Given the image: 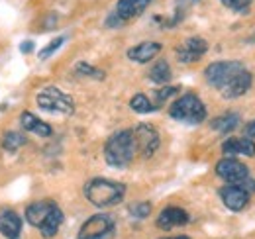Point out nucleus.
Segmentation results:
<instances>
[{"mask_svg": "<svg viewBox=\"0 0 255 239\" xmlns=\"http://www.w3.org/2000/svg\"><path fill=\"white\" fill-rule=\"evenodd\" d=\"M159 239H191L189 236H175V238H159Z\"/></svg>", "mask_w": 255, "mask_h": 239, "instance_id": "nucleus-30", "label": "nucleus"}, {"mask_svg": "<svg viewBox=\"0 0 255 239\" xmlns=\"http://www.w3.org/2000/svg\"><path fill=\"white\" fill-rule=\"evenodd\" d=\"M161 51L159 41H141L133 47L128 49V59L133 63H149L151 59L157 57V53Z\"/></svg>", "mask_w": 255, "mask_h": 239, "instance_id": "nucleus-14", "label": "nucleus"}, {"mask_svg": "<svg viewBox=\"0 0 255 239\" xmlns=\"http://www.w3.org/2000/svg\"><path fill=\"white\" fill-rule=\"evenodd\" d=\"M61 224H63V212H61L59 206H55L53 212L43 220V224H41L37 230H39V234H41L43 238L49 239V238H55V236H57Z\"/></svg>", "mask_w": 255, "mask_h": 239, "instance_id": "nucleus-18", "label": "nucleus"}, {"mask_svg": "<svg viewBox=\"0 0 255 239\" xmlns=\"http://www.w3.org/2000/svg\"><path fill=\"white\" fill-rule=\"evenodd\" d=\"M149 4H151V0H118L114 14L122 20V24H126L128 20L141 16Z\"/></svg>", "mask_w": 255, "mask_h": 239, "instance_id": "nucleus-12", "label": "nucleus"}, {"mask_svg": "<svg viewBox=\"0 0 255 239\" xmlns=\"http://www.w3.org/2000/svg\"><path fill=\"white\" fill-rule=\"evenodd\" d=\"M20 123H22V127H24L26 131H32V133L39 135V137H51V133H53V127H51L47 121L39 120L35 114H32V112H22Z\"/></svg>", "mask_w": 255, "mask_h": 239, "instance_id": "nucleus-17", "label": "nucleus"}, {"mask_svg": "<svg viewBox=\"0 0 255 239\" xmlns=\"http://www.w3.org/2000/svg\"><path fill=\"white\" fill-rule=\"evenodd\" d=\"M222 153L226 157H238V155H246V157H254L255 155V141L252 137H230L222 143Z\"/></svg>", "mask_w": 255, "mask_h": 239, "instance_id": "nucleus-13", "label": "nucleus"}, {"mask_svg": "<svg viewBox=\"0 0 255 239\" xmlns=\"http://www.w3.org/2000/svg\"><path fill=\"white\" fill-rule=\"evenodd\" d=\"M240 125V116L236 112H228V114H222L218 118H214L210 121V127L218 133H230L234 131L236 127Z\"/></svg>", "mask_w": 255, "mask_h": 239, "instance_id": "nucleus-20", "label": "nucleus"}, {"mask_svg": "<svg viewBox=\"0 0 255 239\" xmlns=\"http://www.w3.org/2000/svg\"><path fill=\"white\" fill-rule=\"evenodd\" d=\"M220 2H222L228 10H234V12L244 14V12L250 10V6H252L254 0H220Z\"/></svg>", "mask_w": 255, "mask_h": 239, "instance_id": "nucleus-26", "label": "nucleus"}, {"mask_svg": "<svg viewBox=\"0 0 255 239\" xmlns=\"http://www.w3.org/2000/svg\"><path fill=\"white\" fill-rule=\"evenodd\" d=\"M129 214L133 218H137V220H143V218H147L151 214V204L149 202H135V204L129 206Z\"/></svg>", "mask_w": 255, "mask_h": 239, "instance_id": "nucleus-27", "label": "nucleus"}, {"mask_svg": "<svg viewBox=\"0 0 255 239\" xmlns=\"http://www.w3.org/2000/svg\"><path fill=\"white\" fill-rule=\"evenodd\" d=\"M75 71H77V75L91 77V79H96V81H102V79H104V71H102V69H98V67L91 65V63H85V61L77 63Z\"/></svg>", "mask_w": 255, "mask_h": 239, "instance_id": "nucleus-24", "label": "nucleus"}, {"mask_svg": "<svg viewBox=\"0 0 255 239\" xmlns=\"http://www.w3.org/2000/svg\"><path fill=\"white\" fill-rule=\"evenodd\" d=\"M206 51H208V41H206L204 37H198V35L187 37V39L175 49L177 59L181 61V63H187V65L200 61L206 55Z\"/></svg>", "mask_w": 255, "mask_h": 239, "instance_id": "nucleus-9", "label": "nucleus"}, {"mask_svg": "<svg viewBox=\"0 0 255 239\" xmlns=\"http://www.w3.org/2000/svg\"><path fill=\"white\" fill-rule=\"evenodd\" d=\"M204 79L212 89L218 90L226 100H234V98L244 96L252 89V83H254L252 73L240 61L210 63L204 69Z\"/></svg>", "mask_w": 255, "mask_h": 239, "instance_id": "nucleus-1", "label": "nucleus"}, {"mask_svg": "<svg viewBox=\"0 0 255 239\" xmlns=\"http://www.w3.org/2000/svg\"><path fill=\"white\" fill-rule=\"evenodd\" d=\"M169 116L177 121H183V123H189V125H198L202 123L208 112H206V106L202 104V100L192 94V92H187L183 94L181 98H177L171 108H169Z\"/></svg>", "mask_w": 255, "mask_h": 239, "instance_id": "nucleus-4", "label": "nucleus"}, {"mask_svg": "<svg viewBox=\"0 0 255 239\" xmlns=\"http://www.w3.org/2000/svg\"><path fill=\"white\" fill-rule=\"evenodd\" d=\"M33 49H35V43H33L32 39H26V41H22V43H20V51H22L24 55L33 53Z\"/></svg>", "mask_w": 255, "mask_h": 239, "instance_id": "nucleus-28", "label": "nucleus"}, {"mask_svg": "<svg viewBox=\"0 0 255 239\" xmlns=\"http://www.w3.org/2000/svg\"><path fill=\"white\" fill-rule=\"evenodd\" d=\"M57 204L53 200H39V202H33L26 208V222L33 226V228H39L43 224V220L53 212Z\"/></svg>", "mask_w": 255, "mask_h": 239, "instance_id": "nucleus-16", "label": "nucleus"}, {"mask_svg": "<svg viewBox=\"0 0 255 239\" xmlns=\"http://www.w3.org/2000/svg\"><path fill=\"white\" fill-rule=\"evenodd\" d=\"M35 104L39 110L43 112H51V114H63L71 116L75 112V102L69 94H65L63 90L57 87H45L43 90L37 92L35 96Z\"/></svg>", "mask_w": 255, "mask_h": 239, "instance_id": "nucleus-5", "label": "nucleus"}, {"mask_svg": "<svg viewBox=\"0 0 255 239\" xmlns=\"http://www.w3.org/2000/svg\"><path fill=\"white\" fill-rule=\"evenodd\" d=\"M191 220L189 212L179 206H167L161 210V214L157 216V228L159 230H173V228H183L187 226Z\"/></svg>", "mask_w": 255, "mask_h": 239, "instance_id": "nucleus-11", "label": "nucleus"}, {"mask_svg": "<svg viewBox=\"0 0 255 239\" xmlns=\"http://www.w3.org/2000/svg\"><path fill=\"white\" fill-rule=\"evenodd\" d=\"M179 87L177 85H165V87H159V89L153 92V96H151V102L157 106V110H159L161 106L167 102V100H171L175 94H179Z\"/></svg>", "mask_w": 255, "mask_h": 239, "instance_id": "nucleus-23", "label": "nucleus"}, {"mask_svg": "<svg viewBox=\"0 0 255 239\" xmlns=\"http://www.w3.org/2000/svg\"><path fill=\"white\" fill-rule=\"evenodd\" d=\"M147 77H149V81H151V83H155V85H159V87H165V85H169V83H171L173 73H171L169 63H167L165 59H159V61H155V65L149 69Z\"/></svg>", "mask_w": 255, "mask_h": 239, "instance_id": "nucleus-19", "label": "nucleus"}, {"mask_svg": "<svg viewBox=\"0 0 255 239\" xmlns=\"http://www.w3.org/2000/svg\"><path fill=\"white\" fill-rule=\"evenodd\" d=\"M126 196V184L116 180L96 177L85 184V198L96 208H110L124 200Z\"/></svg>", "mask_w": 255, "mask_h": 239, "instance_id": "nucleus-2", "label": "nucleus"}, {"mask_svg": "<svg viewBox=\"0 0 255 239\" xmlns=\"http://www.w3.org/2000/svg\"><path fill=\"white\" fill-rule=\"evenodd\" d=\"M24 145H26V135L22 131H6L2 135V149L8 153H16Z\"/></svg>", "mask_w": 255, "mask_h": 239, "instance_id": "nucleus-21", "label": "nucleus"}, {"mask_svg": "<svg viewBox=\"0 0 255 239\" xmlns=\"http://www.w3.org/2000/svg\"><path fill=\"white\" fill-rule=\"evenodd\" d=\"M0 234L6 239H20V236H22V218L14 210L0 212Z\"/></svg>", "mask_w": 255, "mask_h": 239, "instance_id": "nucleus-15", "label": "nucleus"}, {"mask_svg": "<svg viewBox=\"0 0 255 239\" xmlns=\"http://www.w3.org/2000/svg\"><path fill=\"white\" fill-rule=\"evenodd\" d=\"M246 137H252V139H255V120H254V121H250V123L246 125Z\"/></svg>", "mask_w": 255, "mask_h": 239, "instance_id": "nucleus-29", "label": "nucleus"}, {"mask_svg": "<svg viewBox=\"0 0 255 239\" xmlns=\"http://www.w3.org/2000/svg\"><path fill=\"white\" fill-rule=\"evenodd\" d=\"M65 43V35H59V37H55V39H51L41 51H39V59H47V57H51L61 45Z\"/></svg>", "mask_w": 255, "mask_h": 239, "instance_id": "nucleus-25", "label": "nucleus"}, {"mask_svg": "<svg viewBox=\"0 0 255 239\" xmlns=\"http://www.w3.org/2000/svg\"><path fill=\"white\" fill-rule=\"evenodd\" d=\"M135 143L131 129L114 131L104 143V161L114 169H124L133 161Z\"/></svg>", "mask_w": 255, "mask_h": 239, "instance_id": "nucleus-3", "label": "nucleus"}, {"mask_svg": "<svg viewBox=\"0 0 255 239\" xmlns=\"http://www.w3.org/2000/svg\"><path fill=\"white\" fill-rule=\"evenodd\" d=\"M129 108H131L133 112H137V114H149V112H155V110H157V106L151 102V98H149L147 94H141V92L131 96Z\"/></svg>", "mask_w": 255, "mask_h": 239, "instance_id": "nucleus-22", "label": "nucleus"}, {"mask_svg": "<svg viewBox=\"0 0 255 239\" xmlns=\"http://www.w3.org/2000/svg\"><path fill=\"white\" fill-rule=\"evenodd\" d=\"M216 175L228 184H244L250 179V169L236 157H224L216 163Z\"/></svg>", "mask_w": 255, "mask_h": 239, "instance_id": "nucleus-8", "label": "nucleus"}, {"mask_svg": "<svg viewBox=\"0 0 255 239\" xmlns=\"http://www.w3.org/2000/svg\"><path fill=\"white\" fill-rule=\"evenodd\" d=\"M112 234H114V218L108 214H95L81 226L77 239H106Z\"/></svg>", "mask_w": 255, "mask_h": 239, "instance_id": "nucleus-7", "label": "nucleus"}, {"mask_svg": "<svg viewBox=\"0 0 255 239\" xmlns=\"http://www.w3.org/2000/svg\"><path fill=\"white\" fill-rule=\"evenodd\" d=\"M133 143H135V153H139L143 159H149L159 149L161 137L155 125L151 123H137L133 129Z\"/></svg>", "mask_w": 255, "mask_h": 239, "instance_id": "nucleus-6", "label": "nucleus"}, {"mask_svg": "<svg viewBox=\"0 0 255 239\" xmlns=\"http://www.w3.org/2000/svg\"><path fill=\"white\" fill-rule=\"evenodd\" d=\"M218 196L224 206L232 212H242L250 204V192L240 184H226L218 190Z\"/></svg>", "mask_w": 255, "mask_h": 239, "instance_id": "nucleus-10", "label": "nucleus"}]
</instances>
